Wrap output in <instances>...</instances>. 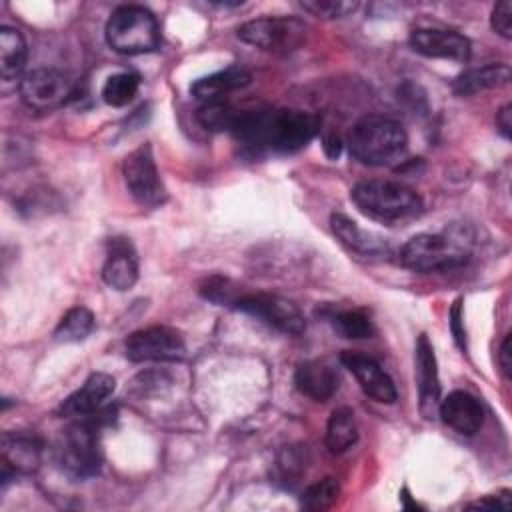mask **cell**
<instances>
[{"mask_svg":"<svg viewBox=\"0 0 512 512\" xmlns=\"http://www.w3.org/2000/svg\"><path fill=\"white\" fill-rule=\"evenodd\" d=\"M510 82V66L504 62H492L480 68L464 70L456 76L452 90L458 96H472L490 88H502Z\"/></svg>","mask_w":512,"mask_h":512,"instance_id":"7402d4cb","label":"cell"},{"mask_svg":"<svg viewBox=\"0 0 512 512\" xmlns=\"http://www.w3.org/2000/svg\"><path fill=\"white\" fill-rule=\"evenodd\" d=\"M340 494V484L336 478L328 476V478H322L314 484H310L304 492H302V498H300V504L306 508V510H326L330 508L336 498Z\"/></svg>","mask_w":512,"mask_h":512,"instance_id":"f1b7e54d","label":"cell"},{"mask_svg":"<svg viewBox=\"0 0 512 512\" xmlns=\"http://www.w3.org/2000/svg\"><path fill=\"white\" fill-rule=\"evenodd\" d=\"M242 110L232 106L226 100H214V102H204L198 108V122L212 132H232L238 116Z\"/></svg>","mask_w":512,"mask_h":512,"instance_id":"83f0119b","label":"cell"},{"mask_svg":"<svg viewBox=\"0 0 512 512\" xmlns=\"http://www.w3.org/2000/svg\"><path fill=\"white\" fill-rule=\"evenodd\" d=\"M250 80H252L250 72H246L244 68L232 66V68H226V70H220V72H214L210 76L196 80L190 86V92L194 98H198L202 102H214V100H224L226 94L248 86Z\"/></svg>","mask_w":512,"mask_h":512,"instance_id":"44dd1931","label":"cell"},{"mask_svg":"<svg viewBox=\"0 0 512 512\" xmlns=\"http://www.w3.org/2000/svg\"><path fill=\"white\" fill-rule=\"evenodd\" d=\"M124 350L132 362H178L186 356L182 334L168 326H148L132 332Z\"/></svg>","mask_w":512,"mask_h":512,"instance_id":"9c48e42d","label":"cell"},{"mask_svg":"<svg viewBox=\"0 0 512 512\" xmlns=\"http://www.w3.org/2000/svg\"><path fill=\"white\" fill-rule=\"evenodd\" d=\"M472 236L462 226L440 234H416L400 248V262L414 272H438L462 266L470 258Z\"/></svg>","mask_w":512,"mask_h":512,"instance_id":"7a4b0ae2","label":"cell"},{"mask_svg":"<svg viewBox=\"0 0 512 512\" xmlns=\"http://www.w3.org/2000/svg\"><path fill=\"white\" fill-rule=\"evenodd\" d=\"M438 416L448 428L462 436L476 434L484 424V408L480 400L464 390H454L440 400Z\"/></svg>","mask_w":512,"mask_h":512,"instance_id":"9a60e30c","label":"cell"},{"mask_svg":"<svg viewBox=\"0 0 512 512\" xmlns=\"http://www.w3.org/2000/svg\"><path fill=\"white\" fill-rule=\"evenodd\" d=\"M450 328H452L454 340L464 350L466 348V334H464V328H462V298H456L452 308H450Z\"/></svg>","mask_w":512,"mask_h":512,"instance_id":"d6a6232c","label":"cell"},{"mask_svg":"<svg viewBox=\"0 0 512 512\" xmlns=\"http://www.w3.org/2000/svg\"><path fill=\"white\" fill-rule=\"evenodd\" d=\"M106 42L120 54H146L158 48L160 28L142 6H118L106 22Z\"/></svg>","mask_w":512,"mask_h":512,"instance_id":"5b68a950","label":"cell"},{"mask_svg":"<svg viewBox=\"0 0 512 512\" xmlns=\"http://www.w3.org/2000/svg\"><path fill=\"white\" fill-rule=\"evenodd\" d=\"M28 48L20 30L2 26L0 28V74L4 80H14L26 64Z\"/></svg>","mask_w":512,"mask_h":512,"instance_id":"603a6c76","label":"cell"},{"mask_svg":"<svg viewBox=\"0 0 512 512\" xmlns=\"http://www.w3.org/2000/svg\"><path fill=\"white\" fill-rule=\"evenodd\" d=\"M322 146H324V152L328 158H338L340 152H342V142L338 136L334 134H328L322 138Z\"/></svg>","mask_w":512,"mask_h":512,"instance_id":"8d00e7d4","label":"cell"},{"mask_svg":"<svg viewBox=\"0 0 512 512\" xmlns=\"http://www.w3.org/2000/svg\"><path fill=\"white\" fill-rule=\"evenodd\" d=\"M328 322L332 328L342 336L350 340H364L374 334V324L370 316L364 310L348 308V310H336L328 316Z\"/></svg>","mask_w":512,"mask_h":512,"instance_id":"d4e9b609","label":"cell"},{"mask_svg":"<svg viewBox=\"0 0 512 512\" xmlns=\"http://www.w3.org/2000/svg\"><path fill=\"white\" fill-rule=\"evenodd\" d=\"M140 88V76L134 72H116L106 78L102 86V100L108 106L122 108L134 100Z\"/></svg>","mask_w":512,"mask_h":512,"instance_id":"4316f807","label":"cell"},{"mask_svg":"<svg viewBox=\"0 0 512 512\" xmlns=\"http://www.w3.org/2000/svg\"><path fill=\"white\" fill-rule=\"evenodd\" d=\"M468 508H480V510H508L510 508V496L504 492V496H484L476 502H470Z\"/></svg>","mask_w":512,"mask_h":512,"instance_id":"836d02e7","label":"cell"},{"mask_svg":"<svg viewBox=\"0 0 512 512\" xmlns=\"http://www.w3.org/2000/svg\"><path fill=\"white\" fill-rule=\"evenodd\" d=\"M98 418H88L70 424L58 442V464L70 478L84 480L96 476L102 464Z\"/></svg>","mask_w":512,"mask_h":512,"instance_id":"8992f818","label":"cell"},{"mask_svg":"<svg viewBox=\"0 0 512 512\" xmlns=\"http://www.w3.org/2000/svg\"><path fill=\"white\" fill-rule=\"evenodd\" d=\"M410 46L414 52L428 58H444L456 62H466L470 58V40L454 30L416 28L410 34Z\"/></svg>","mask_w":512,"mask_h":512,"instance_id":"5bb4252c","label":"cell"},{"mask_svg":"<svg viewBox=\"0 0 512 512\" xmlns=\"http://www.w3.org/2000/svg\"><path fill=\"white\" fill-rule=\"evenodd\" d=\"M496 128L504 138L512 136V106L504 104L498 112H496Z\"/></svg>","mask_w":512,"mask_h":512,"instance_id":"d590c367","label":"cell"},{"mask_svg":"<svg viewBox=\"0 0 512 512\" xmlns=\"http://www.w3.org/2000/svg\"><path fill=\"white\" fill-rule=\"evenodd\" d=\"M320 130L316 114L298 108L242 110L232 134L252 152L292 154L302 150Z\"/></svg>","mask_w":512,"mask_h":512,"instance_id":"6da1fadb","label":"cell"},{"mask_svg":"<svg viewBox=\"0 0 512 512\" xmlns=\"http://www.w3.org/2000/svg\"><path fill=\"white\" fill-rule=\"evenodd\" d=\"M340 362L354 374L366 396L382 404L396 402V386L374 358L354 350H344L340 354Z\"/></svg>","mask_w":512,"mask_h":512,"instance_id":"7c38bea8","label":"cell"},{"mask_svg":"<svg viewBox=\"0 0 512 512\" xmlns=\"http://www.w3.org/2000/svg\"><path fill=\"white\" fill-rule=\"evenodd\" d=\"M350 154L366 166H388L402 158L406 152L408 136L400 122L370 114L360 118L348 132Z\"/></svg>","mask_w":512,"mask_h":512,"instance_id":"3957f363","label":"cell"},{"mask_svg":"<svg viewBox=\"0 0 512 512\" xmlns=\"http://www.w3.org/2000/svg\"><path fill=\"white\" fill-rule=\"evenodd\" d=\"M358 440V426L354 412L346 406L334 408L326 424V446L332 454H342Z\"/></svg>","mask_w":512,"mask_h":512,"instance_id":"cb8c5ba5","label":"cell"},{"mask_svg":"<svg viewBox=\"0 0 512 512\" xmlns=\"http://www.w3.org/2000/svg\"><path fill=\"white\" fill-rule=\"evenodd\" d=\"M200 294L206 298V300H210V302H214V304H234L236 302V296H234V288H230V282L226 280V278H222V276H212V278H208L204 284H202V288H200Z\"/></svg>","mask_w":512,"mask_h":512,"instance_id":"4dcf8cb0","label":"cell"},{"mask_svg":"<svg viewBox=\"0 0 512 512\" xmlns=\"http://www.w3.org/2000/svg\"><path fill=\"white\" fill-rule=\"evenodd\" d=\"M114 388L116 380L110 374L94 372L74 394H70L62 402L60 412L64 416H90L104 406V402L112 396Z\"/></svg>","mask_w":512,"mask_h":512,"instance_id":"e0dca14e","label":"cell"},{"mask_svg":"<svg viewBox=\"0 0 512 512\" xmlns=\"http://www.w3.org/2000/svg\"><path fill=\"white\" fill-rule=\"evenodd\" d=\"M416 386L420 414L424 416V420L436 418L440 404V380L434 348L426 334H420L416 342Z\"/></svg>","mask_w":512,"mask_h":512,"instance_id":"4fadbf2b","label":"cell"},{"mask_svg":"<svg viewBox=\"0 0 512 512\" xmlns=\"http://www.w3.org/2000/svg\"><path fill=\"white\" fill-rule=\"evenodd\" d=\"M94 324H96L94 314L88 308L84 306L70 308L58 322L54 330V338L58 342H82L92 334Z\"/></svg>","mask_w":512,"mask_h":512,"instance_id":"484cf974","label":"cell"},{"mask_svg":"<svg viewBox=\"0 0 512 512\" xmlns=\"http://www.w3.org/2000/svg\"><path fill=\"white\" fill-rule=\"evenodd\" d=\"M490 26L496 34H500L504 40L512 38V2L502 0L492 8Z\"/></svg>","mask_w":512,"mask_h":512,"instance_id":"1f68e13d","label":"cell"},{"mask_svg":"<svg viewBox=\"0 0 512 512\" xmlns=\"http://www.w3.org/2000/svg\"><path fill=\"white\" fill-rule=\"evenodd\" d=\"M294 384L300 394L324 402L338 390L340 374L328 360H306L298 364Z\"/></svg>","mask_w":512,"mask_h":512,"instance_id":"ac0fdd59","label":"cell"},{"mask_svg":"<svg viewBox=\"0 0 512 512\" xmlns=\"http://www.w3.org/2000/svg\"><path fill=\"white\" fill-rule=\"evenodd\" d=\"M300 6L312 16L326 18V20L342 18L358 10V2H350V0H304L300 2Z\"/></svg>","mask_w":512,"mask_h":512,"instance_id":"f546056e","label":"cell"},{"mask_svg":"<svg viewBox=\"0 0 512 512\" xmlns=\"http://www.w3.org/2000/svg\"><path fill=\"white\" fill-rule=\"evenodd\" d=\"M18 90L22 102L32 110H54L76 98L72 80L54 68H36L24 74Z\"/></svg>","mask_w":512,"mask_h":512,"instance_id":"30bf717a","label":"cell"},{"mask_svg":"<svg viewBox=\"0 0 512 512\" xmlns=\"http://www.w3.org/2000/svg\"><path fill=\"white\" fill-rule=\"evenodd\" d=\"M330 228L334 232V236L348 246L350 250L358 252V254H382L388 250V242L386 238H382L380 234H374L370 230L360 228L354 220H350L344 214H332L330 216Z\"/></svg>","mask_w":512,"mask_h":512,"instance_id":"ffe728a7","label":"cell"},{"mask_svg":"<svg viewBox=\"0 0 512 512\" xmlns=\"http://www.w3.org/2000/svg\"><path fill=\"white\" fill-rule=\"evenodd\" d=\"M122 176L130 196L146 208H156L166 202V188L158 174L152 146L146 142L132 150L122 162Z\"/></svg>","mask_w":512,"mask_h":512,"instance_id":"ba28073f","label":"cell"},{"mask_svg":"<svg viewBox=\"0 0 512 512\" xmlns=\"http://www.w3.org/2000/svg\"><path fill=\"white\" fill-rule=\"evenodd\" d=\"M306 24L294 16H262L240 24L238 38L268 52H290L302 44Z\"/></svg>","mask_w":512,"mask_h":512,"instance_id":"52a82bcc","label":"cell"},{"mask_svg":"<svg viewBox=\"0 0 512 512\" xmlns=\"http://www.w3.org/2000/svg\"><path fill=\"white\" fill-rule=\"evenodd\" d=\"M356 208L376 220H406L422 210V198L406 184L390 180H362L350 192Z\"/></svg>","mask_w":512,"mask_h":512,"instance_id":"277c9868","label":"cell"},{"mask_svg":"<svg viewBox=\"0 0 512 512\" xmlns=\"http://www.w3.org/2000/svg\"><path fill=\"white\" fill-rule=\"evenodd\" d=\"M232 306L244 314L256 316L264 324L284 334L298 336L306 330V318L300 308L294 302L276 294H246L236 298Z\"/></svg>","mask_w":512,"mask_h":512,"instance_id":"8fae6325","label":"cell"},{"mask_svg":"<svg viewBox=\"0 0 512 512\" xmlns=\"http://www.w3.org/2000/svg\"><path fill=\"white\" fill-rule=\"evenodd\" d=\"M42 460V442L36 436L22 432L2 434V460L0 464L16 474H32Z\"/></svg>","mask_w":512,"mask_h":512,"instance_id":"d6986e66","label":"cell"},{"mask_svg":"<svg viewBox=\"0 0 512 512\" xmlns=\"http://www.w3.org/2000/svg\"><path fill=\"white\" fill-rule=\"evenodd\" d=\"M104 282L114 290H130L138 280V258L132 244L114 236L108 240V256L102 266Z\"/></svg>","mask_w":512,"mask_h":512,"instance_id":"2e32d148","label":"cell"},{"mask_svg":"<svg viewBox=\"0 0 512 512\" xmlns=\"http://www.w3.org/2000/svg\"><path fill=\"white\" fill-rule=\"evenodd\" d=\"M498 362H500V368L504 372L506 378L512 376V334H508L500 346V352H498Z\"/></svg>","mask_w":512,"mask_h":512,"instance_id":"e575fe53","label":"cell"}]
</instances>
